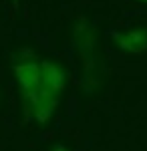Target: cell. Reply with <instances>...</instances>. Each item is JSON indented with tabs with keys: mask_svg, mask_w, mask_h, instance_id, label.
I'll return each instance as SVG.
<instances>
[{
	"mask_svg": "<svg viewBox=\"0 0 147 151\" xmlns=\"http://www.w3.org/2000/svg\"><path fill=\"white\" fill-rule=\"evenodd\" d=\"M141 2H147V0H141Z\"/></svg>",
	"mask_w": 147,
	"mask_h": 151,
	"instance_id": "obj_7",
	"label": "cell"
},
{
	"mask_svg": "<svg viewBox=\"0 0 147 151\" xmlns=\"http://www.w3.org/2000/svg\"><path fill=\"white\" fill-rule=\"evenodd\" d=\"M16 81L20 83L24 91V101L28 109H34L36 99H38V89H40V63L30 58H18L12 65Z\"/></svg>",
	"mask_w": 147,
	"mask_h": 151,
	"instance_id": "obj_1",
	"label": "cell"
},
{
	"mask_svg": "<svg viewBox=\"0 0 147 151\" xmlns=\"http://www.w3.org/2000/svg\"><path fill=\"white\" fill-rule=\"evenodd\" d=\"M12 6H14V8L18 10V0H12Z\"/></svg>",
	"mask_w": 147,
	"mask_h": 151,
	"instance_id": "obj_6",
	"label": "cell"
},
{
	"mask_svg": "<svg viewBox=\"0 0 147 151\" xmlns=\"http://www.w3.org/2000/svg\"><path fill=\"white\" fill-rule=\"evenodd\" d=\"M65 85H67L65 69L57 63H53V60H43L40 63V87L58 97L63 93Z\"/></svg>",
	"mask_w": 147,
	"mask_h": 151,
	"instance_id": "obj_2",
	"label": "cell"
},
{
	"mask_svg": "<svg viewBox=\"0 0 147 151\" xmlns=\"http://www.w3.org/2000/svg\"><path fill=\"white\" fill-rule=\"evenodd\" d=\"M117 45L121 50L129 55H141L147 50V28L145 26H135L117 35Z\"/></svg>",
	"mask_w": 147,
	"mask_h": 151,
	"instance_id": "obj_3",
	"label": "cell"
},
{
	"mask_svg": "<svg viewBox=\"0 0 147 151\" xmlns=\"http://www.w3.org/2000/svg\"><path fill=\"white\" fill-rule=\"evenodd\" d=\"M50 151H67V149H65L63 145H55V147H53V149H50Z\"/></svg>",
	"mask_w": 147,
	"mask_h": 151,
	"instance_id": "obj_5",
	"label": "cell"
},
{
	"mask_svg": "<svg viewBox=\"0 0 147 151\" xmlns=\"http://www.w3.org/2000/svg\"><path fill=\"white\" fill-rule=\"evenodd\" d=\"M57 103H58V97L53 93H48L46 89H38V99H36V105H34V119L38 121V123H46L53 113H55V109H57Z\"/></svg>",
	"mask_w": 147,
	"mask_h": 151,
	"instance_id": "obj_4",
	"label": "cell"
}]
</instances>
